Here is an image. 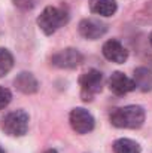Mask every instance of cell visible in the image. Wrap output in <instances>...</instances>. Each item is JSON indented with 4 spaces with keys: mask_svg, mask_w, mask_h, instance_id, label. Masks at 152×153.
I'll list each match as a JSON object with an SVG mask.
<instances>
[{
    "mask_svg": "<svg viewBox=\"0 0 152 153\" xmlns=\"http://www.w3.org/2000/svg\"><path fill=\"white\" fill-rule=\"evenodd\" d=\"M110 123L116 128L139 129L145 122V110L140 105H124L116 107L109 114Z\"/></svg>",
    "mask_w": 152,
    "mask_h": 153,
    "instance_id": "obj_1",
    "label": "cell"
},
{
    "mask_svg": "<svg viewBox=\"0 0 152 153\" xmlns=\"http://www.w3.org/2000/svg\"><path fill=\"white\" fill-rule=\"evenodd\" d=\"M69 21V15L63 7H55V6H48L43 9V12L39 15L37 18V25L40 27V30L46 34L51 36L54 34L60 27H63L64 24H67Z\"/></svg>",
    "mask_w": 152,
    "mask_h": 153,
    "instance_id": "obj_2",
    "label": "cell"
},
{
    "mask_svg": "<svg viewBox=\"0 0 152 153\" xmlns=\"http://www.w3.org/2000/svg\"><path fill=\"white\" fill-rule=\"evenodd\" d=\"M81 95L84 101H91L103 88V74L99 70H88L79 77Z\"/></svg>",
    "mask_w": 152,
    "mask_h": 153,
    "instance_id": "obj_3",
    "label": "cell"
},
{
    "mask_svg": "<svg viewBox=\"0 0 152 153\" xmlns=\"http://www.w3.org/2000/svg\"><path fill=\"white\" fill-rule=\"evenodd\" d=\"M28 129V114L24 110L10 111L3 120V131L10 137H22Z\"/></svg>",
    "mask_w": 152,
    "mask_h": 153,
    "instance_id": "obj_4",
    "label": "cell"
},
{
    "mask_svg": "<svg viewBox=\"0 0 152 153\" xmlns=\"http://www.w3.org/2000/svg\"><path fill=\"white\" fill-rule=\"evenodd\" d=\"M70 125L73 128V131H76L78 134H88L94 129V117L93 114L82 108V107H76L70 111Z\"/></svg>",
    "mask_w": 152,
    "mask_h": 153,
    "instance_id": "obj_5",
    "label": "cell"
},
{
    "mask_svg": "<svg viewBox=\"0 0 152 153\" xmlns=\"http://www.w3.org/2000/svg\"><path fill=\"white\" fill-rule=\"evenodd\" d=\"M82 61H84L82 53L78 51V49H75V48L63 49V51L54 53L52 58H51L52 65H55L58 68H66V70L76 68L78 65L82 64Z\"/></svg>",
    "mask_w": 152,
    "mask_h": 153,
    "instance_id": "obj_6",
    "label": "cell"
},
{
    "mask_svg": "<svg viewBox=\"0 0 152 153\" xmlns=\"http://www.w3.org/2000/svg\"><path fill=\"white\" fill-rule=\"evenodd\" d=\"M106 31H107V25L99 19L87 18V19H82L79 22V33L82 37H85L88 40L100 39L101 36H104Z\"/></svg>",
    "mask_w": 152,
    "mask_h": 153,
    "instance_id": "obj_7",
    "label": "cell"
},
{
    "mask_svg": "<svg viewBox=\"0 0 152 153\" xmlns=\"http://www.w3.org/2000/svg\"><path fill=\"white\" fill-rule=\"evenodd\" d=\"M109 89L115 94V95H125L131 91L136 89V85L133 82V79L127 77L124 73L121 71H115L112 73V76L109 77Z\"/></svg>",
    "mask_w": 152,
    "mask_h": 153,
    "instance_id": "obj_8",
    "label": "cell"
},
{
    "mask_svg": "<svg viewBox=\"0 0 152 153\" xmlns=\"http://www.w3.org/2000/svg\"><path fill=\"white\" fill-rule=\"evenodd\" d=\"M103 55L106 59L116 62V64H124L128 58V51L122 46V43L116 39H110L103 45Z\"/></svg>",
    "mask_w": 152,
    "mask_h": 153,
    "instance_id": "obj_9",
    "label": "cell"
},
{
    "mask_svg": "<svg viewBox=\"0 0 152 153\" xmlns=\"http://www.w3.org/2000/svg\"><path fill=\"white\" fill-rule=\"evenodd\" d=\"M13 85H15V88H16L19 92L27 94V95H28V94H34V92H37V89H39V82H37V79H36L31 73H28V71L19 73V74L15 77Z\"/></svg>",
    "mask_w": 152,
    "mask_h": 153,
    "instance_id": "obj_10",
    "label": "cell"
},
{
    "mask_svg": "<svg viewBox=\"0 0 152 153\" xmlns=\"http://www.w3.org/2000/svg\"><path fill=\"white\" fill-rule=\"evenodd\" d=\"M133 82L137 89L142 92H149L152 91V71L146 67H139L134 70Z\"/></svg>",
    "mask_w": 152,
    "mask_h": 153,
    "instance_id": "obj_11",
    "label": "cell"
},
{
    "mask_svg": "<svg viewBox=\"0 0 152 153\" xmlns=\"http://www.w3.org/2000/svg\"><path fill=\"white\" fill-rule=\"evenodd\" d=\"M118 4L115 0H90V10L100 16H112L115 15Z\"/></svg>",
    "mask_w": 152,
    "mask_h": 153,
    "instance_id": "obj_12",
    "label": "cell"
},
{
    "mask_svg": "<svg viewBox=\"0 0 152 153\" xmlns=\"http://www.w3.org/2000/svg\"><path fill=\"white\" fill-rule=\"evenodd\" d=\"M113 152L115 153H140L142 149L139 143L130 140V138H119L113 143Z\"/></svg>",
    "mask_w": 152,
    "mask_h": 153,
    "instance_id": "obj_13",
    "label": "cell"
},
{
    "mask_svg": "<svg viewBox=\"0 0 152 153\" xmlns=\"http://www.w3.org/2000/svg\"><path fill=\"white\" fill-rule=\"evenodd\" d=\"M13 67V56L12 53L4 49V48H0V77L6 76Z\"/></svg>",
    "mask_w": 152,
    "mask_h": 153,
    "instance_id": "obj_14",
    "label": "cell"
},
{
    "mask_svg": "<svg viewBox=\"0 0 152 153\" xmlns=\"http://www.w3.org/2000/svg\"><path fill=\"white\" fill-rule=\"evenodd\" d=\"M10 100H12V94H10V91H9L7 88L0 86V110L6 108L7 104L10 102Z\"/></svg>",
    "mask_w": 152,
    "mask_h": 153,
    "instance_id": "obj_15",
    "label": "cell"
},
{
    "mask_svg": "<svg viewBox=\"0 0 152 153\" xmlns=\"http://www.w3.org/2000/svg\"><path fill=\"white\" fill-rule=\"evenodd\" d=\"M12 1L21 10H31L37 3V0H12Z\"/></svg>",
    "mask_w": 152,
    "mask_h": 153,
    "instance_id": "obj_16",
    "label": "cell"
},
{
    "mask_svg": "<svg viewBox=\"0 0 152 153\" xmlns=\"http://www.w3.org/2000/svg\"><path fill=\"white\" fill-rule=\"evenodd\" d=\"M43 153H58V152H57L55 149H48V150H45Z\"/></svg>",
    "mask_w": 152,
    "mask_h": 153,
    "instance_id": "obj_17",
    "label": "cell"
},
{
    "mask_svg": "<svg viewBox=\"0 0 152 153\" xmlns=\"http://www.w3.org/2000/svg\"><path fill=\"white\" fill-rule=\"evenodd\" d=\"M149 42H151V45H152V33H151V36H149Z\"/></svg>",
    "mask_w": 152,
    "mask_h": 153,
    "instance_id": "obj_18",
    "label": "cell"
},
{
    "mask_svg": "<svg viewBox=\"0 0 152 153\" xmlns=\"http://www.w3.org/2000/svg\"><path fill=\"white\" fill-rule=\"evenodd\" d=\"M0 153H4V150H3V149H1V147H0Z\"/></svg>",
    "mask_w": 152,
    "mask_h": 153,
    "instance_id": "obj_19",
    "label": "cell"
}]
</instances>
